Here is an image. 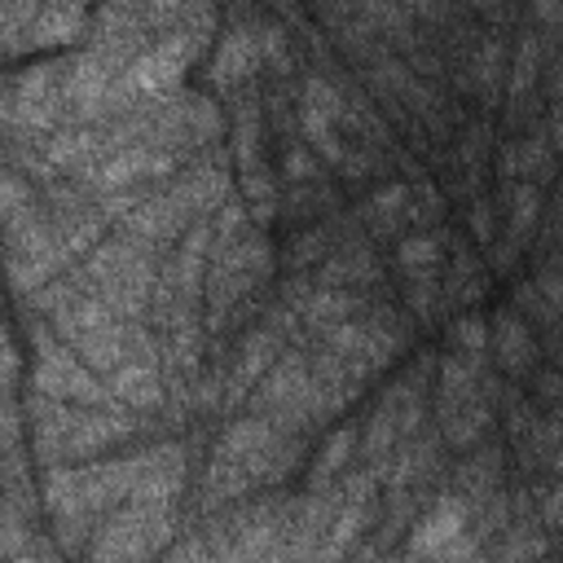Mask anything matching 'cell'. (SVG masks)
Wrapping results in <instances>:
<instances>
[{"label": "cell", "instance_id": "1", "mask_svg": "<svg viewBox=\"0 0 563 563\" xmlns=\"http://www.w3.org/2000/svg\"><path fill=\"white\" fill-rule=\"evenodd\" d=\"M158 251L145 242H132L123 233L106 238L92 255L79 260L75 282L97 295L119 321H141L145 308L154 303V286H158Z\"/></svg>", "mask_w": 563, "mask_h": 563}, {"label": "cell", "instance_id": "2", "mask_svg": "<svg viewBox=\"0 0 563 563\" xmlns=\"http://www.w3.org/2000/svg\"><path fill=\"white\" fill-rule=\"evenodd\" d=\"M493 400L497 387H488V365L444 356L440 361V383H435V422L440 435L453 449H475L488 435L493 422Z\"/></svg>", "mask_w": 563, "mask_h": 563}, {"label": "cell", "instance_id": "3", "mask_svg": "<svg viewBox=\"0 0 563 563\" xmlns=\"http://www.w3.org/2000/svg\"><path fill=\"white\" fill-rule=\"evenodd\" d=\"M172 506L128 501L97 523L88 541V563H150L172 541Z\"/></svg>", "mask_w": 563, "mask_h": 563}, {"label": "cell", "instance_id": "4", "mask_svg": "<svg viewBox=\"0 0 563 563\" xmlns=\"http://www.w3.org/2000/svg\"><path fill=\"white\" fill-rule=\"evenodd\" d=\"M31 343H35L31 391H44V396H53V400L84 405V409H110V405H119V400L110 396V387L75 356V347H66L44 321L31 325Z\"/></svg>", "mask_w": 563, "mask_h": 563}, {"label": "cell", "instance_id": "5", "mask_svg": "<svg viewBox=\"0 0 563 563\" xmlns=\"http://www.w3.org/2000/svg\"><path fill=\"white\" fill-rule=\"evenodd\" d=\"M167 176H180V158L167 154V150H154V145H132V150H119L110 154L106 163L79 172L75 180L101 198L110 194H128V189H145L154 180H167Z\"/></svg>", "mask_w": 563, "mask_h": 563}, {"label": "cell", "instance_id": "6", "mask_svg": "<svg viewBox=\"0 0 563 563\" xmlns=\"http://www.w3.org/2000/svg\"><path fill=\"white\" fill-rule=\"evenodd\" d=\"M282 352H286V339L273 330V325H255V330H246L242 339H238V352H233V361H229V374H224V405L229 409H238V405H246V396L260 387V378L282 361Z\"/></svg>", "mask_w": 563, "mask_h": 563}, {"label": "cell", "instance_id": "7", "mask_svg": "<svg viewBox=\"0 0 563 563\" xmlns=\"http://www.w3.org/2000/svg\"><path fill=\"white\" fill-rule=\"evenodd\" d=\"M471 537V515H466V501L457 493H444L431 501V510L409 528V545L405 554L409 559H444L453 545H462Z\"/></svg>", "mask_w": 563, "mask_h": 563}, {"label": "cell", "instance_id": "8", "mask_svg": "<svg viewBox=\"0 0 563 563\" xmlns=\"http://www.w3.org/2000/svg\"><path fill=\"white\" fill-rule=\"evenodd\" d=\"M264 62V48H260V22H251L242 9L233 13V26L224 31V40L216 44V57H211V88L229 92L238 84H246L255 75V66Z\"/></svg>", "mask_w": 563, "mask_h": 563}, {"label": "cell", "instance_id": "9", "mask_svg": "<svg viewBox=\"0 0 563 563\" xmlns=\"http://www.w3.org/2000/svg\"><path fill=\"white\" fill-rule=\"evenodd\" d=\"M92 13L97 9H84V4H40L35 18H31V26L4 53H35V48L75 44V40H84L92 31Z\"/></svg>", "mask_w": 563, "mask_h": 563}, {"label": "cell", "instance_id": "10", "mask_svg": "<svg viewBox=\"0 0 563 563\" xmlns=\"http://www.w3.org/2000/svg\"><path fill=\"white\" fill-rule=\"evenodd\" d=\"M488 347H493V361H497L510 378L528 374L532 361H537V334L528 330V321H523L515 308H497V312H493Z\"/></svg>", "mask_w": 563, "mask_h": 563}, {"label": "cell", "instance_id": "11", "mask_svg": "<svg viewBox=\"0 0 563 563\" xmlns=\"http://www.w3.org/2000/svg\"><path fill=\"white\" fill-rule=\"evenodd\" d=\"M110 396L132 409V413H150V409H163L167 400V387H163V361H128L123 369H114L106 378Z\"/></svg>", "mask_w": 563, "mask_h": 563}, {"label": "cell", "instance_id": "12", "mask_svg": "<svg viewBox=\"0 0 563 563\" xmlns=\"http://www.w3.org/2000/svg\"><path fill=\"white\" fill-rule=\"evenodd\" d=\"M317 286H334V290H369V286H378L383 282V268H378V260H374V251L369 246H361V242H339L334 246V255L317 268V277H312Z\"/></svg>", "mask_w": 563, "mask_h": 563}, {"label": "cell", "instance_id": "13", "mask_svg": "<svg viewBox=\"0 0 563 563\" xmlns=\"http://www.w3.org/2000/svg\"><path fill=\"white\" fill-rule=\"evenodd\" d=\"M396 268H400L405 286L440 282L444 277V229H435V233H405L396 242Z\"/></svg>", "mask_w": 563, "mask_h": 563}, {"label": "cell", "instance_id": "14", "mask_svg": "<svg viewBox=\"0 0 563 563\" xmlns=\"http://www.w3.org/2000/svg\"><path fill=\"white\" fill-rule=\"evenodd\" d=\"M453 493L466 501V510L488 501V497H497L501 493V449L475 444V453L462 457L457 471H453Z\"/></svg>", "mask_w": 563, "mask_h": 563}, {"label": "cell", "instance_id": "15", "mask_svg": "<svg viewBox=\"0 0 563 563\" xmlns=\"http://www.w3.org/2000/svg\"><path fill=\"white\" fill-rule=\"evenodd\" d=\"M361 220L369 224L374 238H405V229L413 233V220H409V180H391L383 185L378 194H369L361 202Z\"/></svg>", "mask_w": 563, "mask_h": 563}, {"label": "cell", "instance_id": "16", "mask_svg": "<svg viewBox=\"0 0 563 563\" xmlns=\"http://www.w3.org/2000/svg\"><path fill=\"white\" fill-rule=\"evenodd\" d=\"M501 75H506V44L497 31H479V40L462 57V79H471L484 97H497Z\"/></svg>", "mask_w": 563, "mask_h": 563}, {"label": "cell", "instance_id": "17", "mask_svg": "<svg viewBox=\"0 0 563 563\" xmlns=\"http://www.w3.org/2000/svg\"><path fill=\"white\" fill-rule=\"evenodd\" d=\"M484 290H488L484 264L475 260L471 246L457 242V246H453V260H449V273H444V286H440L444 303H449V308H466V303H475Z\"/></svg>", "mask_w": 563, "mask_h": 563}, {"label": "cell", "instance_id": "18", "mask_svg": "<svg viewBox=\"0 0 563 563\" xmlns=\"http://www.w3.org/2000/svg\"><path fill=\"white\" fill-rule=\"evenodd\" d=\"M356 427H339L325 444H321V453H317V462L308 466V493H325V488H334L339 484V475L347 471V462H352V453H356Z\"/></svg>", "mask_w": 563, "mask_h": 563}, {"label": "cell", "instance_id": "19", "mask_svg": "<svg viewBox=\"0 0 563 563\" xmlns=\"http://www.w3.org/2000/svg\"><path fill=\"white\" fill-rule=\"evenodd\" d=\"M334 246H339V238H334L325 224H312V229H299V233L286 242V251H282V264H286L295 277H299V273L308 277V268L317 273V268H321V264L334 255Z\"/></svg>", "mask_w": 563, "mask_h": 563}, {"label": "cell", "instance_id": "20", "mask_svg": "<svg viewBox=\"0 0 563 563\" xmlns=\"http://www.w3.org/2000/svg\"><path fill=\"white\" fill-rule=\"evenodd\" d=\"M537 75H541V31H519V44H515V57H510V101L523 106L537 88Z\"/></svg>", "mask_w": 563, "mask_h": 563}, {"label": "cell", "instance_id": "21", "mask_svg": "<svg viewBox=\"0 0 563 563\" xmlns=\"http://www.w3.org/2000/svg\"><path fill=\"white\" fill-rule=\"evenodd\" d=\"M541 554H545V532L532 519H510L501 532L497 563H541Z\"/></svg>", "mask_w": 563, "mask_h": 563}, {"label": "cell", "instance_id": "22", "mask_svg": "<svg viewBox=\"0 0 563 563\" xmlns=\"http://www.w3.org/2000/svg\"><path fill=\"white\" fill-rule=\"evenodd\" d=\"M449 356H462V361H475L484 365L488 361V321L466 312L449 325Z\"/></svg>", "mask_w": 563, "mask_h": 563}, {"label": "cell", "instance_id": "23", "mask_svg": "<svg viewBox=\"0 0 563 563\" xmlns=\"http://www.w3.org/2000/svg\"><path fill=\"white\" fill-rule=\"evenodd\" d=\"M515 145H519V176H532V185L554 176V154H550V136L545 132H528Z\"/></svg>", "mask_w": 563, "mask_h": 563}, {"label": "cell", "instance_id": "24", "mask_svg": "<svg viewBox=\"0 0 563 563\" xmlns=\"http://www.w3.org/2000/svg\"><path fill=\"white\" fill-rule=\"evenodd\" d=\"M321 176H325L321 158L303 141H286V150H282V180L295 189V185H317Z\"/></svg>", "mask_w": 563, "mask_h": 563}, {"label": "cell", "instance_id": "25", "mask_svg": "<svg viewBox=\"0 0 563 563\" xmlns=\"http://www.w3.org/2000/svg\"><path fill=\"white\" fill-rule=\"evenodd\" d=\"M497 207L479 194V198H471V211H466V224H471V238L479 242V246H493L497 242V216H493Z\"/></svg>", "mask_w": 563, "mask_h": 563}, {"label": "cell", "instance_id": "26", "mask_svg": "<svg viewBox=\"0 0 563 563\" xmlns=\"http://www.w3.org/2000/svg\"><path fill=\"white\" fill-rule=\"evenodd\" d=\"M532 286H537L541 303L550 308V317H559V312H563V264H545Z\"/></svg>", "mask_w": 563, "mask_h": 563}, {"label": "cell", "instance_id": "27", "mask_svg": "<svg viewBox=\"0 0 563 563\" xmlns=\"http://www.w3.org/2000/svg\"><path fill=\"white\" fill-rule=\"evenodd\" d=\"M537 515L545 528H563V475L550 479L541 493H537Z\"/></svg>", "mask_w": 563, "mask_h": 563}, {"label": "cell", "instance_id": "28", "mask_svg": "<svg viewBox=\"0 0 563 563\" xmlns=\"http://www.w3.org/2000/svg\"><path fill=\"white\" fill-rule=\"evenodd\" d=\"M4 563H66V554L53 545V541H44V537H31L13 559H4Z\"/></svg>", "mask_w": 563, "mask_h": 563}, {"label": "cell", "instance_id": "29", "mask_svg": "<svg viewBox=\"0 0 563 563\" xmlns=\"http://www.w3.org/2000/svg\"><path fill=\"white\" fill-rule=\"evenodd\" d=\"M545 84H550V97L563 101V48L550 57V75H545Z\"/></svg>", "mask_w": 563, "mask_h": 563}, {"label": "cell", "instance_id": "30", "mask_svg": "<svg viewBox=\"0 0 563 563\" xmlns=\"http://www.w3.org/2000/svg\"><path fill=\"white\" fill-rule=\"evenodd\" d=\"M400 563H427V559H409V554H405V559H400Z\"/></svg>", "mask_w": 563, "mask_h": 563}]
</instances>
